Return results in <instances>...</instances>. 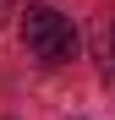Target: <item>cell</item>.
Returning a JSON list of instances; mask_svg holds the SVG:
<instances>
[{"mask_svg":"<svg viewBox=\"0 0 115 120\" xmlns=\"http://www.w3.org/2000/svg\"><path fill=\"white\" fill-rule=\"evenodd\" d=\"M22 44L33 60H44V66H66V60H77V27H71V16H60L55 6H28L22 16Z\"/></svg>","mask_w":115,"mask_h":120,"instance_id":"6da1fadb","label":"cell"},{"mask_svg":"<svg viewBox=\"0 0 115 120\" xmlns=\"http://www.w3.org/2000/svg\"><path fill=\"white\" fill-rule=\"evenodd\" d=\"M6 11H11V0H0V22H6Z\"/></svg>","mask_w":115,"mask_h":120,"instance_id":"7a4b0ae2","label":"cell"}]
</instances>
